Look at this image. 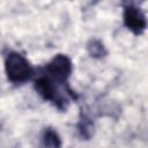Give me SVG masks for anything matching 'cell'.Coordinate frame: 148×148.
I'll list each match as a JSON object with an SVG mask.
<instances>
[{"instance_id":"obj_3","label":"cell","mask_w":148,"mask_h":148,"mask_svg":"<svg viewBox=\"0 0 148 148\" xmlns=\"http://www.w3.org/2000/svg\"><path fill=\"white\" fill-rule=\"evenodd\" d=\"M123 23L134 36L143 35L147 29L146 14L139 6L130 1L123 3Z\"/></svg>"},{"instance_id":"obj_6","label":"cell","mask_w":148,"mask_h":148,"mask_svg":"<svg viewBox=\"0 0 148 148\" xmlns=\"http://www.w3.org/2000/svg\"><path fill=\"white\" fill-rule=\"evenodd\" d=\"M77 131H79L80 136L84 140H89L94 134V123L87 113H83V111L80 112Z\"/></svg>"},{"instance_id":"obj_5","label":"cell","mask_w":148,"mask_h":148,"mask_svg":"<svg viewBox=\"0 0 148 148\" xmlns=\"http://www.w3.org/2000/svg\"><path fill=\"white\" fill-rule=\"evenodd\" d=\"M86 50H87L88 54L94 59H103L109 53L104 43L97 37H92L87 42Z\"/></svg>"},{"instance_id":"obj_2","label":"cell","mask_w":148,"mask_h":148,"mask_svg":"<svg viewBox=\"0 0 148 148\" xmlns=\"http://www.w3.org/2000/svg\"><path fill=\"white\" fill-rule=\"evenodd\" d=\"M3 68L7 80L14 86H22L32 80L36 71L24 54L14 50L5 53Z\"/></svg>"},{"instance_id":"obj_4","label":"cell","mask_w":148,"mask_h":148,"mask_svg":"<svg viewBox=\"0 0 148 148\" xmlns=\"http://www.w3.org/2000/svg\"><path fill=\"white\" fill-rule=\"evenodd\" d=\"M42 148H62V141L58 132L52 127L43 130L40 135Z\"/></svg>"},{"instance_id":"obj_1","label":"cell","mask_w":148,"mask_h":148,"mask_svg":"<svg viewBox=\"0 0 148 148\" xmlns=\"http://www.w3.org/2000/svg\"><path fill=\"white\" fill-rule=\"evenodd\" d=\"M32 82L38 96L61 112H66L71 102L79 98V95L69 84V79L53 75L42 66L36 68Z\"/></svg>"}]
</instances>
